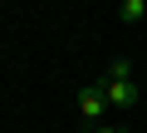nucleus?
<instances>
[{"mask_svg":"<svg viewBox=\"0 0 147 133\" xmlns=\"http://www.w3.org/2000/svg\"><path fill=\"white\" fill-rule=\"evenodd\" d=\"M93 133H123V128H118V123H98Z\"/></svg>","mask_w":147,"mask_h":133,"instance_id":"nucleus-5","label":"nucleus"},{"mask_svg":"<svg viewBox=\"0 0 147 133\" xmlns=\"http://www.w3.org/2000/svg\"><path fill=\"white\" fill-rule=\"evenodd\" d=\"M103 113H108V94H103V84L79 89V118H88V123L98 128V123H103Z\"/></svg>","mask_w":147,"mask_h":133,"instance_id":"nucleus-1","label":"nucleus"},{"mask_svg":"<svg viewBox=\"0 0 147 133\" xmlns=\"http://www.w3.org/2000/svg\"><path fill=\"white\" fill-rule=\"evenodd\" d=\"M118 15H123V25H137V20L147 15V0H123V10H118Z\"/></svg>","mask_w":147,"mask_h":133,"instance_id":"nucleus-3","label":"nucleus"},{"mask_svg":"<svg viewBox=\"0 0 147 133\" xmlns=\"http://www.w3.org/2000/svg\"><path fill=\"white\" fill-rule=\"evenodd\" d=\"M103 94H108V108H132L137 104V84L132 79H103Z\"/></svg>","mask_w":147,"mask_h":133,"instance_id":"nucleus-2","label":"nucleus"},{"mask_svg":"<svg viewBox=\"0 0 147 133\" xmlns=\"http://www.w3.org/2000/svg\"><path fill=\"white\" fill-rule=\"evenodd\" d=\"M108 79H132V64H127V59H113V64H108Z\"/></svg>","mask_w":147,"mask_h":133,"instance_id":"nucleus-4","label":"nucleus"}]
</instances>
